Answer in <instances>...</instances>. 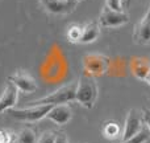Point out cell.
<instances>
[{
	"label": "cell",
	"mask_w": 150,
	"mask_h": 143,
	"mask_svg": "<svg viewBox=\"0 0 150 143\" xmlns=\"http://www.w3.org/2000/svg\"><path fill=\"white\" fill-rule=\"evenodd\" d=\"M96 98H98V85L95 82V78L93 75L84 73L78 81L75 101H78L87 109H92Z\"/></svg>",
	"instance_id": "1"
},
{
	"label": "cell",
	"mask_w": 150,
	"mask_h": 143,
	"mask_svg": "<svg viewBox=\"0 0 150 143\" xmlns=\"http://www.w3.org/2000/svg\"><path fill=\"white\" fill-rule=\"evenodd\" d=\"M76 88L78 82H70L49 96L30 102V106H33V105H63L71 102L76 97Z\"/></svg>",
	"instance_id": "2"
},
{
	"label": "cell",
	"mask_w": 150,
	"mask_h": 143,
	"mask_svg": "<svg viewBox=\"0 0 150 143\" xmlns=\"http://www.w3.org/2000/svg\"><path fill=\"white\" fill-rule=\"evenodd\" d=\"M54 105H33L26 109H13L11 110V115L18 121L26 122H36L47 115Z\"/></svg>",
	"instance_id": "3"
},
{
	"label": "cell",
	"mask_w": 150,
	"mask_h": 143,
	"mask_svg": "<svg viewBox=\"0 0 150 143\" xmlns=\"http://www.w3.org/2000/svg\"><path fill=\"white\" fill-rule=\"evenodd\" d=\"M84 72L90 75H100L105 73L109 68V58L104 55L91 53L87 55L83 60Z\"/></svg>",
	"instance_id": "4"
},
{
	"label": "cell",
	"mask_w": 150,
	"mask_h": 143,
	"mask_svg": "<svg viewBox=\"0 0 150 143\" xmlns=\"http://www.w3.org/2000/svg\"><path fill=\"white\" fill-rule=\"evenodd\" d=\"M129 21V16L124 11H116L113 8L104 5L101 15L99 17V24L105 28H113V27H120L122 24H127Z\"/></svg>",
	"instance_id": "5"
},
{
	"label": "cell",
	"mask_w": 150,
	"mask_h": 143,
	"mask_svg": "<svg viewBox=\"0 0 150 143\" xmlns=\"http://www.w3.org/2000/svg\"><path fill=\"white\" fill-rule=\"evenodd\" d=\"M142 113H140L138 110L132 109L129 110V114L127 117V121H125V130H124V135L122 138L125 139H129L132 137L137 135L141 130H142Z\"/></svg>",
	"instance_id": "6"
},
{
	"label": "cell",
	"mask_w": 150,
	"mask_h": 143,
	"mask_svg": "<svg viewBox=\"0 0 150 143\" xmlns=\"http://www.w3.org/2000/svg\"><path fill=\"white\" fill-rule=\"evenodd\" d=\"M8 80L12 81V82L17 86L18 90L24 91V93H34V91L38 89L37 82L34 81V78L32 77V75H29L28 73L23 72V70L15 73V74L11 75Z\"/></svg>",
	"instance_id": "7"
},
{
	"label": "cell",
	"mask_w": 150,
	"mask_h": 143,
	"mask_svg": "<svg viewBox=\"0 0 150 143\" xmlns=\"http://www.w3.org/2000/svg\"><path fill=\"white\" fill-rule=\"evenodd\" d=\"M18 99V89L12 81L8 80L5 85L4 91L0 96V113L5 111L8 109H12Z\"/></svg>",
	"instance_id": "8"
},
{
	"label": "cell",
	"mask_w": 150,
	"mask_h": 143,
	"mask_svg": "<svg viewBox=\"0 0 150 143\" xmlns=\"http://www.w3.org/2000/svg\"><path fill=\"white\" fill-rule=\"evenodd\" d=\"M133 39L138 44L150 45V7H149L148 12H146V15L136 25Z\"/></svg>",
	"instance_id": "9"
},
{
	"label": "cell",
	"mask_w": 150,
	"mask_h": 143,
	"mask_svg": "<svg viewBox=\"0 0 150 143\" xmlns=\"http://www.w3.org/2000/svg\"><path fill=\"white\" fill-rule=\"evenodd\" d=\"M73 117V110L70 106H67L66 103L63 105H54L52 107L49 113H47L46 118L52 119L53 122H55L57 125H66Z\"/></svg>",
	"instance_id": "10"
},
{
	"label": "cell",
	"mask_w": 150,
	"mask_h": 143,
	"mask_svg": "<svg viewBox=\"0 0 150 143\" xmlns=\"http://www.w3.org/2000/svg\"><path fill=\"white\" fill-rule=\"evenodd\" d=\"M41 3L50 13H55V15L70 13L76 7L75 3H70L67 0H41Z\"/></svg>",
	"instance_id": "11"
},
{
	"label": "cell",
	"mask_w": 150,
	"mask_h": 143,
	"mask_svg": "<svg viewBox=\"0 0 150 143\" xmlns=\"http://www.w3.org/2000/svg\"><path fill=\"white\" fill-rule=\"evenodd\" d=\"M100 34V24L92 21V23H88L86 27H83V33H82V39L80 42L83 44H90L93 42Z\"/></svg>",
	"instance_id": "12"
},
{
	"label": "cell",
	"mask_w": 150,
	"mask_h": 143,
	"mask_svg": "<svg viewBox=\"0 0 150 143\" xmlns=\"http://www.w3.org/2000/svg\"><path fill=\"white\" fill-rule=\"evenodd\" d=\"M133 73L136 77L140 80H146L148 75L150 74V63L148 60H142V58H137L133 61Z\"/></svg>",
	"instance_id": "13"
},
{
	"label": "cell",
	"mask_w": 150,
	"mask_h": 143,
	"mask_svg": "<svg viewBox=\"0 0 150 143\" xmlns=\"http://www.w3.org/2000/svg\"><path fill=\"white\" fill-rule=\"evenodd\" d=\"M18 143H37V135L32 129L25 127L18 134Z\"/></svg>",
	"instance_id": "14"
},
{
	"label": "cell",
	"mask_w": 150,
	"mask_h": 143,
	"mask_svg": "<svg viewBox=\"0 0 150 143\" xmlns=\"http://www.w3.org/2000/svg\"><path fill=\"white\" fill-rule=\"evenodd\" d=\"M82 33H83V27L78 25V24H73L69 27L67 31V39L71 42H79L82 39Z\"/></svg>",
	"instance_id": "15"
},
{
	"label": "cell",
	"mask_w": 150,
	"mask_h": 143,
	"mask_svg": "<svg viewBox=\"0 0 150 143\" xmlns=\"http://www.w3.org/2000/svg\"><path fill=\"white\" fill-rule=\"evenodd\" d=\"M149 138H150L149 129H142L137 135L132 137V138H129V139H125V141H122V143H145Z\"/></svg>",
	"instance_id": "16"
},
{
	"label": "cell",
	"mask_w": 150,
	"mask_h": 143,
	"mask_svg": "<svg viewBox=\"0 0 150 143\" xmlns=\"http://www.w3.org/2000/svg\"><path fill=\"white\" fill-rule=\"evenodd\" d=\"M119 133H120V127L116 122H109L104 127V134L107 137H109V138H116L119 135Z\"/></svg>",
	"instance_id": "17"
},
{
	"label": "cell",
	"mask_w": 150,
	"mask_h": 143,
	"mask_svg": "<svg viewBox=\"0 0 150 143\" xmlns=\"http://www.w3.org/2000/svg\"><path fill=\"white\" fill-rule=\"evenodd\" d=\"M55 138H57V133L54 131H46L38 139V143H55Z\"/></svg>",
	"instance_id": "18"
},
{
	"label": "cell",
	"mask_w": 150,
	"mask_h": 143,
	"mask_svg": "<svg viewBox=\"0 0 150 143\" xmlns=\"http://www.w3.org/2000/svg\"><path fill=\"white\" fill-rule=\"evenodd\" d=\"M12 141L13 135L11 134V131L0 129V143H12Z\"/></svg>",
	"instance_id": "19"
},
{
	"label": "cell",
	"mask_w": 150,
	"mask_h": 143,
	"mask_svg": "<svg viewBox=\"0 0 150 143\" xmlns=\"http://www.w3.org/2000/svg\"><path fill=\"white\" fill-rule=\"evenodd\" d=\"M107 5L116 11H122L121 8V0H107Z\"/></svg>",
	"instance_id": "20"
},
{
	"label": "cell",
	"mask_w": 150,
	"mask_h": 143,
	"mask_svg": "<svg viewBox=\"0 0 150 143\" xmlns=\"http://www.w3.org/2000/svg\"><path fill=\"white\" fill-rule=\"evenodd\" d=\"M142 119L146 123V126H148V129L150 131V109H148V107H145L142 110Z\"/></svg>",
	"instance_id": "21"
},
{
	"label": "cell",
	"mask_w": 150,
	"mask_h": 143,
	"mask_svg": "<svg viewBox=\"0 0 150 143\" xmlns=\"http://www.w3.org/2000/svg\"><path fill=\"white\" fill-rule=\"evenodd\" d=\"M55 143H69L67 137L65 133H57V138H55Z\"/></svg>",
	"instance_id": "22"
},
{
	"label": "cell",
	"mask_w": 150,
	"mask_h": 143,
	"mask_svg": "<svg viewBox=\"0 0 150 143\" xmlns=\"http://www.w3.org/2000/svg\"><path fill=\"white\" fill-rule=\"evenodd\" d=\"M130 3H132V0H121V8L122 9H128L130 7Z\"/></svg>",
	"instance_id": "23"
},
{
	"label": "cell",
	"mask_w": 150,
	"mask_h": 143,
	"mask_svg": "<svg viewBox=\"0 0 150 143\" xmlns=\"http://www.w3.org/2000/svg\"><path fill=\"white\" fill-rule=\"evenodd\" d=\"M67 1H70V3H75V4H76V3L79 1V0H67Z\"/></svg>",
	"instance_id": "24"
},
{
	"label": "cell",
	"mask_w": 150,
	"mask_h": 143,
	"mask_svg": "<svg viewBox=\"0 0 150 143\" xmlns=\"http://www.w3.org/2000/svg\"><path fill=\"white\" fill-rule=\"evenodd\" d=\"M146 80H148V81H149V83H150V74L148 75V78H146Z\"/></svg>",
	"instance_id": "25"
}]
</instances>
